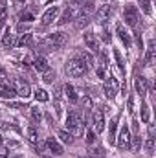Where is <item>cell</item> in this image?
I'll return each instance as SVG.
<instances>
[{
	"label": "cell",
	"mask_w": 156,
	"mask_h": 158,
	"mask_svg": "<svg viewBox=\"0 0 156 158\" xmlns=\"http://www.w3.org/2000/svg\"><path fill=\"white\" fill-rule=\"evenodd\" d=\"M64 92H66V96H68V99H70L72 103L77 101V94H76V88H74L72 85H66V86H64Z\"/></svg>",
	"instance_id": "25"
},
{
	"label": "cell",
	"mask_w": 156,
	"mask_h": 158,
	"mask_svg": "<svg viewBox=\"0 0 156 158\" xmlns=\"http://www.w3.org/2000/svg\"><path fill=\"white\" fill-rule=\"evenodd\" d=\"M92 156H103V149H101V147L92 149Z\"/></svg>",
	"instance_id": "40"
},
{
	"label": "cell",
	"mask_w": 156,
	"mask_h": 158,
	"mask_svg": "<svg viewBox=\"0 0 156 158\" xmlns=\"http://www.w3.org/2000/svg\"><path fill=\"white\" fill-rule=\"evenodd\" d=\"M20 19H22V20H28V22H30V20H33V15H31L30 11H24V13H20Z\"/></svg>",
	"instance_id": "37"
},
{
	"label": "cell",
	"mask_w": 156,
	"mask_h": 158,
	"mask_svg": "<svg viewBox=\"0 0 156 158\" xmlns=\"http://www.w3.org/2000/svg\"><path fill=\"white\" fill-rule=\"evenodd\" d=\"M114 53V57H116V63H117V68L121 70V74H125V64H123V59H121V53L117 52V50H114L112 52Z\"/></svg>",
	"instance_id": "29"
},
{
	"label": "cell",
	"mask_w": 156,
	"mask_h": 158,
	"mask_svg": "<svg viewBox=\"0 0 156 158\" xmlns=\"http://www.w3.org/2000/svg\"><path fill=\"white\" fill-rule=\"evenodd\" d=\"M103 40H105V42H109V40H110V35H109V31H107V30L103 31Z\"/></svg>",
	"instance_id": "43"
},
{
	"label": "cell",
	"mask_w": 156,
	"mask_h": 158,
	"mask_svg": "<svg viewBox=\"0 0 156 158\" xmlns=\"http://www.w3.org/2000/svg\"><path fill=\"white\" fill-rule=\"evenodd\" d=\"M77 59L81 61V64H83V66L86 68V72H88V70H90V68L94 66V59H92V55H90L88 52H81Z\"/></svg>",
	"instance_id": "17"
},
{
	"label": "cell",
	"mask_w": 156,
	"mask_h": 158,
	"mask_svg": "<svg viewBox=\"0 0 156 158\" xmlns=\"http://www.w3.org/2000/svg\"><path fill=\"white\" fill-rule=\"evenodd\" d=\"M57 136H59L64 143H74V134H72L70 131H59Z\"/></svg>",
	"instance_id": "24"
},
{
	"label": "cell",
	"mask_w": 156,
	"mask_h": 158,
	"mask_svg": "<svg viewBox=\"0 0 156 158\" xmlns=\"http://www.w3.org/2000/svg\"><path fill=\"white\" fill-rule=\"evenodd\" d=\"M35 99H37V101H48L50 96H48V92H46L44 88H37V90H35Z\"/></svg>",
	"instance_id": "27"
},
{
	"label": "cell",
	"mask_w": 156,
	"mask_h": 158,
	"mask_svg": "<svg viewBox=\"0 0 156 158\" xmlns=\"http://www.w3.org/2000/svg\"><path fill=\"white\" fill-rule=\"evenodd\" d=\"M0 145H2V136H0Z\"/></svg>",
	"instance_id": "50"
},
{
	"label": "cell",
	"mask_w": 156,
	"mask_h": 158,
	"mask_svg": "<svg viewBox=\"0 0 156 158\" xmlns=\"http://www.w3.org/2000/svg\"><path fill=\"white\" fill-rule=\"evenodd\" d=\"M66 40H68V35H66L64 31H55V33L48 35V42L51 44L53 50H61V48L66 44Z\"/></svg>",
	"instance_id": "4"
},
{
	"label": "cell",
	"mask_w": 156,
	"mask_h": 158,
	"mask_svg": "<svg viewBox=\"0 0 156 158\" xmlns=\"http://www.w3.org/2000/svg\"><path fill=\"white\" fill-rule=\"evenodd\" d=\"M11 125L7 123V121H0V129H9Z\"/></svg>",
	"instance_id": "44"
},
{
	"label": "cell",
	"mask_w": 156,
	"mask_h": 158,
	"mask_svg": "<svg viewBox=\"0 0 156 158\" xmlns=\"http://www.w3.org/2000/svg\"><path fill=\"white\" fill-rule=\"evenodd\" d=\"M66 74L70 77H83L86 74V68L81 64V61H79L77 57H74V59H70L66 63Z\"/></svg>",
	"instance_id": "2"
},
{
	"label": "cell",
	"mask_w": 156,
	"mask_h": 158,
	"mask_svg": "<svg viewBox=\"0 0 156 158\" xmlns=\"http://www.w3.org/2000/svg\"><path fill=\"white\" fill-rule=\"evenodd\" d=\"M116 131H117V118H114L109 123V142L116 143Z\"/></svg>",
	"instance_id": "20"
},
{
	"label": "cell",
	"mask_w": 156,
	"mask_h": 158,
	"mask_svg": "<svg viewBox=\"0 0 156 158\" xmlns=\"http://www.w3.org/2000/svg\"><path fill=\"white\" fill-rule=\"evenodd\" d=\"M81 158H94V156H81Z\"/></svg>",
	"instance_id": "49"
},
{
	"label": "cell",
	"mask_w": 156,
	"mask_h": 158,
	"mask_svg": "<svg viewBox=\"0 0 156 158\" xmlns=\"http://www.w3.org/2000/svg\"><path fill=\"white\" fill-rule=\"evenodd\" d=\"M9 156V151L7 149H0V158H7Z\"/></svg>",
	"instance_id": "42"
},
{
	"label": "cell",
	"mask_w": 156,
	"mask_h": 158,
	"mask_svg": "<svg viewBox=\"0 0 156 158\" xmlns=\"http://www.w3.org/2000/svg\"><path fill=\"white\" fill-rule=\"evenodd\" d=\"M31 118H33V121H37V123L40 121V118H42V114H40V110H39V109H35V107L31 109Z\"/></svg>",
	"instance_id": "36"
},
{
	"label": "cell",
	"mask_w": 156,
	"mask_h": 158,
	"mask_svg": "<svg viewBox=\"0 0 156 158\" xmlns=\"http://www.w3.org/2000/svg\"><path fill=\"white\" fill-rule=\"evenodd\" d=\"M88 22H90L88 15H79V19H77V22H76V26H77V28H83V26H86Z\"/></svg>",
	"instance_id": "30"
},
{
	"label": "cell",
	"mask_w": 156,
	"mask_h": 158,
	"mask_svg": "<svg viewBox=\"0 0 156 158\" xmlns=\"http://www.w3.org/2000/svg\"><path fill=\"white\" fill-rule=\"evenodd\" d=\"M68 2H70V4H74V6H77V4H83L84 0H68Z\"/></svg>",
	"instance_id": "46"
},
{
	"label": "cell",
	"mask_w": 156,
	"mask_h": 158,
	"mask_svg": "<svg viewBox=\"0 0 156 158\" xmlns=\"http://www.w3.org/2000/svg\"><path fill=\"white\" fill-rule=\"evenodd\" d=\"M72 19H74V9H72V7H68V9H64V13H63V17H61V19H59L57 22H59V24L63 26V24H66V22H70Z\"/></svg>",
	"instance_id": "23"
},
{
	"label": "cell",
	"mask_w": 156,
	"mask_h": 158,
	"mask_svg": "<svg viewBox=\"0 0 156 158\" xmlns=\"http://www.w3.org/2000/svg\"><path fill=\"white\" fill-rule=\"evenodd\" d=\"M2 46H4V48H13V46H17V39H15V35H11L9 30L6 31V35H4V39H2Z\"/></svg>",
	"instance_id": "19"
},
{
	"label": "cell",
	"mask_w": 156,
	"mask_h": 158,
	"mask_svg": "<svg viewBox=\"0 0 156 158\" xmlns=\"http://www.w3.org/2000/svg\"><path fill=\"white\" fill-rule=\"evenodd\" d=\"M130 140H132V142H130L132 151H136V153H138V151H142V136H140V134H136V136H134V138H130Z\"/></svg>",
	"instance_id": "26"
},
{
	"label": "cell",
	"mask_w": 156,
	"mask_h": 158,
	"mask_svg": "<svg viewBox=\"0 0 156 158\" xmlns=\"http://www.w3.org/2000/svg\"><path fill=\"white\" fill-rule=\"evenodd\" d=\"M6 17H7V4L2 0L0 2V20H6Z\"/></svg>",
	"instance_id": "33"
},
{
	"label": "cell",
	"mask_w": 156,
	"mask_h": 158,
	"mask_svg": "<svg viewBox=\"0 0 156 158\" xmlns=\"http://www.w3.org/2000/svg\"><path fill=\"white\" fill-rule=\"evenodd\" d=\"M96 140V134H94V131H88V134H86V142L88 143H92Z\"/></svg>",
	"instance_id": "39"
},
{
	"label": "cell",
	"mask_w": 156,
	"mask_h": 158,
	"mask_svg": "<svg viewBox=\"0 0 156 158\" xmlns=\"http://www.w3.org/2000/svg\"><path fill=\"white\" fill-rule=\"evenodd\" d=\"M0 96L6 98V99H11V98H15L17 94H15V88H13L7 81H2V79H0Z\"/></svg>",
	"instance_id": "12"
},
{
	"label": "cell",
	"mask_w": 156,
	"mask_h": 158,
	"mask_svg": "<svg viewBox=\"0 0 156 158\" xmlns=\"http://www.w3.org/2000/svg\"><path fill=\"white\" fill-rule=\"evenodd\" d=\"M15 158H20V156H15Z\"/></svg>",
	"instance_id": "51"
},
{
	"label": "cell",
	"mask_w": 156,
	"mask_h": 158,
	"mask_svg": "<svg viewBox=\"0 0 156 158\" xmlns=\"http://www.w3.org/2000/svg\"><path fill=\"white\" fill-rule=\"evenodd\" d=\"M24 2H26V0H17V4H18V6H22Z\"/></svg>",
	"instance_id": "48"
},
{
	"label": "cell",
	"mask_w": 156,
	"mask_h": 158,
	"mask_svg": "<svg viewBox=\"0 0 156 158\" xmlns=\"http://www.w3.org/2000/svg\"><path fill=\"white\" fill-rule=\"evenodd\" d=\"M9 105H11L13 109H22V105H20V103H9Z\"/></svg>",
	"instance_id": "47"
},
{
	"label": "cell",
	"mask_w": 156,
	"mask_h": 158,
	"mask_svg": "<svg viewBox=\"0 0 156 158\" xmlns=\"http://www.w3.org/2000/svg\"><path fill=\"white\" fill-rule=\"evenodd\" d=\"M116 145L121 149V151L130 149V131H129V127H127V125L121 129L119 136H116Z\"/></svg>",
	"instance_id": "5"
},
{
	"label": "cell",
	"mask_w": 156,
	"mask_h": 158,
	"mask_svg": "<svg viewBox=\"0 0 156 158\" xmlns=\"http://www.w3.org/2000/svg\"><path fill=\"white\" fill-rule=\"evenodd\" d=\"M136 92L143 98V96H147V92H149V86H147V79L143 77V76H140V77H136Z\"/></svg>",
	"instance_id": "15"
},
{
	"label": "cell",
	"mask_w": 156,
	"mask_h": 158,
	"mask_svg": "<svg viewBox=\"0 0 156 158\" xmlns=\"http://www.w3.org/2000/svg\"><path fill=\"white\" fill-rule=\"evenodd\" d=\"M57 15H59V7L57 6H53V7H50V9H46V13L42 15V26H48V24H51L55 19H57Z\"/></svg>",
	"instance_id": "11"
},
{
	"label": "cell",
	"mask_w": 156,
	"mask_h": 158,
	"mask_svg": "<svg viewBox=\"0 0 156 158\" xmlns=\"http://www.w3.org/2000/svg\"><path fill=\"white\" fill-rule=\"evenodd\" d=\"M13 88H15V94L20 96V98H24V99H28V98L31 96V88H30V85H28L26 81H22V79H17Z\"/></svg>",
	"instance_id": "7"
},
{
	"label": "cell",
	"mask_w": 156,
	"mask_h": 158,
	"mask_svg": "<svg viewBox=\"0 0 156 158\" xmlns=\"http://www.w3.org/2000/svg\"><path fill=\"white\" fill-rule=\"evenodd\" d=\"M145 151H147L149 155L154 153V136H149V138H147V142H145Z\"/></svg>",
	"instance_id": "28"
},
{
	"label": "cell",
	"mask_w": 156,
	"mask_h": 158,
	"mask_svg": "<svg viewBox=\"0 0 156 158\" xmlns=\"http://www.w3.org/2000/svg\"><path fill=\"white\" fill-rule=\"evenodd\" d=\"M103 90H105V96H107L109 99H114V98H116V94H117V81H116L114 76L107 77V83H105Z\"/></svg>",
	"instance_id": "8"
},
{
	"label": "cell",
	"mask_w": 156,
	"mask_h": 158,
	"mask_svg": "<svg viewBox=\"0 0 156 158\" xmlns=\"http://www.w3.org/2000/svg\"><path fill=\"white\" fill-rule=\"evenodd\" d=\"M46 147H48V151L53 153L55 156H61V155H63V147L57 143L55 138H48V140H46Z\"/></svg>",
	"instance_id": "16"
},
{
	"label": "cell",
	"mask_w": 156,
	"mask_h": 158,
	"mask_svg": "<svg viewBox=\"0 0 156 158\" xmlns=\"http://www.w3.org/2000/svg\"><path fill=\"white\" fill-rule=\"evenodd\" d=\"M66 125H68V129H70V132L72 134H83V131H84V123H83V116H81V112L77 110H70L68 112V116H66Z\"/></svg>",
	"instance_id": "1"
},
{
	"label": "cell",
	"mask_w": 156,
	"mask_h": 158,
	"mask_svg": "<svg viewBox=\"0 0 156 158\" xmlns=\"http://www.w3.org/2000/svg\"><path fill=\"white\" fill-rule=\"evenodd\" d=\"M26 136H28V140H30L33 145H35V143H39V131H37L33 125L26 129Z\"/></svg>",
	"instance_id": "21"
},
{
	"label": "cell",
	"mask_w": 156,
	"mask_h": 158,
	"mask_svg": "<svg viewBox=\"0 0 156 158\" xmlns=\"http://www.w3.org/2000/svg\"><path fill=\"white\" fill-rule=\"evenodd\" d=\"M123 17H125V22H127L130 28H138L140 13H138V7H136V6L127 4V6H125V9H123Z\"/></svg>",
	"instance_id": "3"
},
{
	"label": "cell",
	"mask_w": 156,
	"mask_h": 158,
	"mask_svg": "<svg viewBox=\"0 0 156 158\" xmlns=\"http://www.w3.org/2000/svg\"><path fill=\"white\" fill-rule=\"evenodd\" d=\"M116 33H117V37L121 39V42H123L127 48H130L132 40H130V35H129V31L125 30V26H123V24H117V26H116Z\"/></svg>",
	"instance_id": "13"
},
{
	"label": "cell",
	"mask_w": 156,
	"mask_h": 158,
	"mask_svg": "<svg viewBox=\"0 0 156 158\" xmlns=\"http://www.w3.org/2000/svg\"><path fill=\"white\" fill-rule=\"evenodd\" d=\"M142 119H143V123L149 121V107H147V103L142 105Z\"/></svg>",
	"instance_id": "34"
},
{
	"label": "cell",
	"mask_w": 156,
	"mask_h": 158,
	"mask_svg": "<svg viewBox=\"0 0 156 158\" xmlns=\"http://www.w3.org/2000/svg\"><path fill=\"white\" fill-rule=\"evenodd\" d=\"M33 66H35V70H37V72H40V74H46V72L50 70V64H48V61H46L44 57H35Z\"/></svg>",
	"instance_id": "18"
},
{
	"label": "cell",
	"mask_w": 156,
	"mask_h": 158,
	"mask_svg": "<svg viewBox=\"0 0 156 158\" xmlns=\"http://www.w3.org/2000/svg\"><path fill=\"white\" fill-rule=\"evenodd\" d=\"M127 105H129V112H132V110H134V109H132V107H134V99H132V96L129 98V101H127Z\"/></svg>",
	"instance_id": "41"
},
{
	"label": "cell",
	"mask_w": 156,
	"mask_h": 158,
	"mask_svg": "<svg viewBox=\"0 0 156 158\" xmlns=\"http://www.w3.org/2000/svg\"><path fill=\"white\" fill-rule=\"evenodd\" d=\"M46 149H48V147H46V143H35V151H37V155H42V156L50 155Z\"/></svg>",
	"instance_id": "31"
},
{
	"label": "cell",
	"mask_w": 156,
	"mask_h": 158,
	"mask_svg": "<svg viewBox=\"0 0 156 158\" xmlns=\"http://www.w3.org/2000/svg\"><path fill=\"white\" fill-rule=\"evenodd\" d=\"M138 4L142 6V9H143V13H147V15H151V2H149V0H138Z\"/></svg>",
	"instance_id": "32"
},
{
	"label": "cell",
	"mask_w": 156,
	"mask_h": 158,
	"mask_svg": "<svg viewBox=\"0 0 156 158\" xmlns=\"http://www.w3.org/2000/svg\"><path fill=\"white\" fill-rule=\"evenodd\" d=\"M17 30H18V31H26V33H28V31H30V24H22V22H20V24L17 26Z\"/></svg>",
	"instance_id": "38"
},
{
	"label": "cell",
	"mask_w": 156,
	"mask_h": 158,
	"mask_svg": "<svg viewBox=\"0 0 156 158\" xmlns=\"http://www.w3.org/2000/svg\"><path fill=\"white\" fill-rule=\"evenodd\" d=\"M92 121H94V131L96 132H101L105 129V116L101 110H94L92 112Z\"/></svg>",
	"instance_id": "10"
},
{
	"label": "cell",
	"mask_w": 156,
	"mask_h": 158,
	"mask_svg": "<svg viewBox=\"0 0 156 158\" xmlns=\"http://www.w3.org/2000/svg\"><path fill=\"white\" fill-rule=\"evenodd\" d=\"M145 63H147V66H154V64H156V48H154V40H149V48H147Z\"/></svg>",
	"instance_id": "14"
},
{
	"label": "cell",
	"mask_w": 156,
	"mask_h": 158,
	"mask_svg": "<svg viewBox=\"0 0 156 158\" xmlns=\"http://www.w3.org/2000/svg\"><path fill=\"white\" fill-rule=\"evenodd\" d=\"M44 83H53L55 81V72H51V70H48L46 74H44V79H42Z\"/></svg>",
	"instance_id": "35"
},
{
	"label": "cell",
	"mask_w": 156,
	"mask_h": 158,
	"mask_svg": "<svg viewBox=\"0 0 156 158\" xmlns=\"http://www.w3.org/2000/svg\"><path fill=\"white\" fill-rule=\"evenodd\" d=\"M112 13H114V7H112L110 4H105V6H101V7H97V11H96V19H97V22H101V24H105L107 20H110V17H112Z\"/></svg>",
	"instance_id": "6"
},
{
	"label": "cell",
	"mask_w": 156,
	"mask_h": 158,
	"mask_svg": "<svg viewBox=\"0 0 156 158\" xmlns=\"http://www.w3.org/2000/svg\"><path fill=\"white\" fill-rule=\"evenodd\" d=\"M6 77H7V76H6V72H4V68H0V79H2V81H6Z\"/></svg>",
	"instance_id": "45"
},
{
	"label": "cell",
	"mask_w": 156,
	"mask_h": 158,
	"mask_svg": "<svg viewBox=\"0 0 156 158\" xmlns=\"http://www.w3.org/2000/svg\"><path fill=\"white\" fill-rule=\"evenodd\" d=\"M83 40H84V44L88 46V50H92L94 53H99L101 50H99V42H97V37L92 33V31H86L84 35H83Z\"/></svg>",
	"instance_id": "9"
},
{
	"label": "cell",
	"mask_w": 156,
	"mask_h": 158,
	"mask_svg": "<svg viewBox=\"0 0 156 158\" xmlns=\"http://www.w3.org/2000/svg\"><path fill=\"white\" fill-rule=\"evenodd\" d=\"M31 44H33V35L31 33H24V35H20V39L17 40V46H20V48L31 46Z\"/></svg>",
	"instance_id": "22"
}]
</instances>
